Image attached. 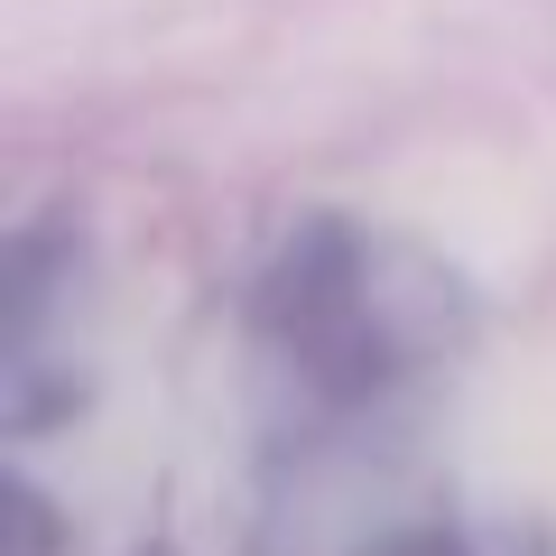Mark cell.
<instances>
[{
  "label": "cell",
  "mask_w": 556,
  "mask_h": 556,
  "mask_svg": "<svg viewBox=\"0 0 556 556\" xmlns=\"http://www.w3.org/2000/svg\"><path fill=\"white\" fill-rule=\"evenodd\" d=\"M371 556H464V547H455L445 529H408V538H380Z\"/></svg>",
  "instance_id": "7a4b0ae2"
},
{
  "label": "cell",
  "mask_w": 556,
  "mask_h": 556,
  "mask_svg": "<svg viewBox=\"0 0 556 556\" xmlns=\"http://www.w3.org/2000/svg\"><path fill=\"white\" fill-rule=\"evenodd\" d=\"M445 306H455V278H437L399 241L353 232L343 214H316L260 288V325L278 362L325 399H371L399 371L437 362Z\"/></svg>",
  "instance_id": "6da1fadb"
}]
</instances>
